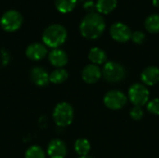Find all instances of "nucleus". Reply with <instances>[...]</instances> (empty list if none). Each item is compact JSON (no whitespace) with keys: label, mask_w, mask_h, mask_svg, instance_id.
Listing matches in <instances>:
<instances>
[{"label":"nucleus","mask_w":159,"mask_h":158,"mask_svg":"<svg viewBox=\"0 0 159 158\" xmlns=\"http://www.w3.org/2000/svg\"><path fill=\"white\" fill-rule=\"evenodd\" d=\"M80 33L87 39H97L105 30V21L102 14L91 11L80 22Z\"/></svg>","instance_id":"obj_1"},{"label":"nucleus","mask_w":159,"mask_h":158,"mask_svg":"<svg viewBox=\"0 0 159 158\" xmlns=\"http://www.w3.org/2000/svg\"><path fill=\"white\" fill-rule=\"evenodd\" d=\"M66 29L64 28V26L57 23L48 26L42 34V40L44 42V45L53 49L58 48L60 46H61L66 41Z\"/></svg>","instance_id":"obj_2"},{"label":"nucleus","mask_w":159,"mask_h":158,"mask_svg":"<svg viewBox=\"0 0 159 158\" xmlns=\"http://www.w3.org/2000/svg\"><path fill=\"white\" fill-rule=\"evenodd\" d=\"M53 119L57 126L67 127L74 120V109L68 102H62L58 103L53 111Z\"/></svg>","instance_id":"obj_3"},{"label":"nucleus","mask_w":159,"mask_h":158,"mask_svg":"<svg viewBox=\"0 0 159 158\" xmlns=\"http://www.w3.org/2000/svg\"><path fill=\"white\" fill-rule=\"evenodd\" d=\"M23 21L22 15L15 9L6 11L0 19V25L6 32L12 33L20 29Z\"/></svg>","instance_id":"obj_4"},{"label":"nucleus","mask_w":159,"mask_h":158,"mask_svg":"<svg viewBox=\"0 0 159 158\" xmlns=\"http://www.w3.org/2000/svg\"><path fill=\"white\" fill-rule=\"evenodd\" d=\"M150 93L147 88L140 83L133 84L129 89V101L135 106H143L148 103Z\"/></svg>","instance_id":"obj_5"},{"label":"nucleus","mask_w":159,"mask_h":158,"mask_svg":"<svg viewBox=\"0 0 159 158\" xmlns=\"http://www.w3.org/2000/svg\"><path fill=\"white\" fill-rule=\"evenodd\" d=\"M102 75L108 82H119L126 75L125 68L118 62L107 61L102 69Z\"/></svg>","instance_id":"obj_6"},{"label":"nucleus","mask_w":159,"mask_h":158,"mask_svg":"<svg viewBox=\"0 0 159 158\" xmlns=\"http://www.w3.org/2000/svg\"><path fill=\"white\" fill-rule=\"evenodd\" d=\"M127 101H128L127 96L122 91L117 89H112L108 91L103 98L104 105L111 110L121 109L126 105Z\"/></svg>","instance_id":"obj_7"},{"label":"nucleus","mask_w":159,"mask_h":158,"mask_svg":"<svg viewBox=\"0 0 159 158\" xmlns=\"http://www.w3.org/2000/svg\"><path fill=\"white\" fill-rule=\"evenodd\" d=\"M111 37L119 43H126L131 39L132 32L128 25L122 22H116L110 27Z\"/></svg>","instance_id":"obj_8"},{"label":"nucleus","mask_w":159,"mask_h":158,"mask_svg":"<svg viewBox=\"0 0 159 158\" xmlns=\"http://www.w3.org/2000/svg\"><path fill=\"white\" fill-rule=\"evenodd\" d=\"M47 152L50 158H65L67 154V148L65 143L61 140L54 139L49 142Z\"/></svg>","instance_id":"obj_9"},{"label":"nucleus","mask_w":159,"mask_h":158,"mask_svg":"<svg viewBox=\"0 0 159 158\" xmlns=\"http://www.w3.org/2000/svg\"><path fill=\"white\" fill-rule=\"evenodd\" d=\"M25 54L32 61H40L47 56L48 49L44 44L33 43L27 47Z\"/></svg>","instance_id":"obj_10"},{"label":"nucleus","mask_w":159,"mask_h":158,"mask_svg":"<svg viewBox=\"0 0 159 158\" xmlns=\"http://www.w3.org/2000/svg\"><path fill=\"white\" fill-rule=\"evenodd\" d=\"M102 71L98 65L89 64L82 71V78L88 84H94L102 77Z\"/></svg>","instance_id":"obj_11"},{"label":"nucleus","mask_w":159,"mask_h":158,"mask_svg":"<svg viewBox=\"0 0 159 158\" xmlns=\"http://www.w3.org/2000/svg\"><path fill=\"white\" fill-rule=\"evenodd\" d=\"M48 61L54 67L62 68L68 62V56L64 50L54 48L48 53Z\"/></svg>","instance_id":"obj_12"},{"label":"nucleus","mask_w":159,"mask_h":158,"mask_svg":"<svg viewBox=\"0 0 159 158\" xmlns=\"http://www.w3.org/2000/svg\"><path fill=\"white\" fill-rule=\"evenodd\" d=\"M141 79L146 86H155L159 82V69L156 66L145 68L141 74Z\"/></svg>","instance_id":"obj_13"},{"label":"nucleus","mask_w":159,"mask_h":158,"mask_svg":"<svg viewBox=\"0 0 159 158\" xmlns=\"http://www.w3.org/2000/svg\"><path fill=\"white\" fill-rule=\"evenodd\" d=\"M31 79L36 86L44 87L47 86L49 82V74L44 68L37 66L32 69Z\"/></svg>","instance_id":"obj_14"},{"label":"nucleus","mask_w":159,"mask_h":158,"mask_svg":"<svg viewBox=\"0 0 159 158\" xmlns=\"http://www.w3.org/2000/svg\"><path fill=\"white\" fill-rule=\"evenodd\" d=\"M89 59L92 64H105L107 62V55L104 50L100 47H92L89 52Z\"/></svg>","instance_id":"obj_15"},{"label":"nucleus","mask_w":159,"mask_h":158,"mask_svg":"<svg viewBox=\"0 0 159 158\" xmlns=\"http://www.w3.org/2000/svg\"><path fill=\"white\" fill-rule=\"evenodd\" d=\"M117 5V0H97L95 4L97 12L100 14L111 13Z\"/></svg>","instance_id":"obj_16"},{"label":"nucleus","mask_w":159,"mask_h":158,"mask_svg":"<svg viewBox=\"0 0 159 158\" xmlns=\"http://www.w3.org/2000/svg\"><path fill=\"white\" fill-rule=\"evenodd\" d=\"M77 0H55V7L61 13H69L76 6Z\"/></svg>","instance_id":"obj_17"},{"label":"nucleus","mask_w":159,"mask_h":158,"mask_svg":"<svg viewBox=\"0 0 159 158\" xmlns=\"http://www.w3.org/2000/svg\"><path fill=\"white\" fill-rule=\"evenodd\" d=\"M145 29L151 34L159 33V14H152L148 16L144 22Z\"/></svg>","instance_id":"obj_18"},{"label":"nucleus","mask_w":159,"mask_h":158,"mask_svg":"<svg viewBox=\"0 0 159 158\" xmlns=\"http://www.w3.org/2000/svg\"><path fill=\"white\" fill-rule=\"evenodd\" d=\"M90 143L87 139H78L75 142V150L80 156H86L90 151Z\"/></svg>","instance_id":"obj_19"},{"label":"nucleus","mask_w":159,"mask_h":158,"mask_svg":"<svg viewBox=\"0 0 159 158\" xmlns=\"http://www.w3.org/2000/svg\"><path fill=\"white\" fill-rule=\"evenodd\" d=\"M68 78V73L65 69L58 68L49 74V82L53 84H61Z\"/></svg>","instance_id":"obj_20"},{"label":"nucleus","mask_w":159,"mask_h":158,"mask_svg":"<svg viewBox=\"0 0 159 158\" xmlns=\"http://www.w3.org/2000/svg\"><path fill=\"white\" fill-rule=\"evenodd\" d=\"M25 158H46V154L40 146L33 145L27 149Z\"/></svg>","instance_id":"obj_21"},{"label":"nucleus","mask_w":159,"mask_h":158,"mask_svg":"<svg viewBox=\"0 0 159 158\" xmlns=\"http://www.w3.org/2000/svg\"><path fill=\"white\" fill-rule=\"evenodd\" d=\"M147 110L151 114L159 115V98H156L147 103Z\"/></svg>","instance_id":"obj_22"},{"label":"nucleus","mask_w":159,"mask_h":158,"mask_svg":"<svg viewBox=\"0 0 159 158\" xmlns=\"http://www.w3.org/2000/svg\"><path fill=\"white\" fill-rule=\"evenodd\" d=\"M130 116L134 120H141L143 117V110L141 106H134L130 111Z\"/></svg>","instance_id":"obj_23"},{"label":"nucleus","mask_w":159,"mask_h":158,"mask_svg":"<svg viewBox=\"0 0 159 158\" xmlns=\"http://www.w3.org/2000/svg\"><path fill=\"white\" fill-rule=\"evenodd\" d=\"M145 39V34L142 32V31H136L134 33H132L131 35V40L135 43V44H143V41Z\"/></svg>","instance_id":"obj_24"},{"label":"nucleus","mask_w":159,"mask_h":158,"mask_svg":"<svg viewBox=\"0 0 159 158\" xmlns=\"http://www.w3.org/2000/svg\"><path fill=\"white\" fill-rule=\"evenodd\" d=\"M153 4H154L155 7H159V0H153Z\"/></svg>","instance_id":"obj_25"},{"label":"nucleus","mask_w":159,"mask_h":158,"mask_svg":"<svg viewBox=\"0 0 159 158\" xmlns=\"http://www.w3.org/2000/svg\"><path fill=\"white\" fill-rule=\"evenodd\" d=\"M78 158H92V157H90V156H80V157H78Z\"/></svg>","instance_id":"obj_26"}]
</instances>
